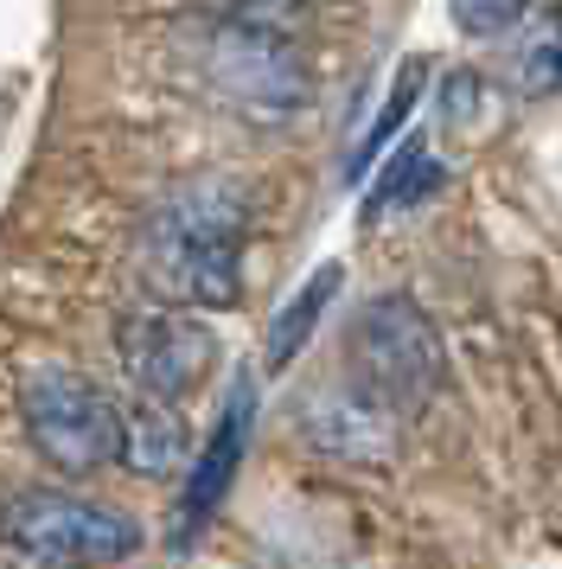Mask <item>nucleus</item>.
Segmentation results:
<instances>
[{"label":"nucleus","mask_w":562,"mask_h":569,"mask_svg":"<svg viewBox=\"0 0 562 569\" xmlns=\"http://www.w3.org/2000/svg\"><path fill=\"white\" fill-rule=\"evenodd\" d=\"M243 237L250 199L230 180H199L160 199L141 237V262L179 308H237L243 301Z\"/></svg>","instance_id":"f257e3e1"},{"label":"nucleus","mask_w":562,"mask_h":569,"mask_svg":"<svg viewBox=\"0 0 562 569\" xmlns=\"http://www.w3.org/2000/svg\"><path fill=\"white\" fill-rule=\"evenodd\" d=\"M0 543L39 569L128 563L141 550V518L71 487H13L0 499Z\"/></svg>","instance_id":"f03ea898"},{"label":"nucleus","mask_w":562,"mask_h":569,"mask_svg":"<svg viewBox=\"0 0 562 569\" xmlns=\"http://www.w3.org/2000/svg\"><path fill=\"white\" fill-rule=\"evenodd\" d=\"M20 422L26 441L39 448V461H51L64 480L102 473L122 448V403L83 378L77 365H39L20 385Z\"/></svg>","instance_id":"7ed1b4c3"},{"label":"nucleus","mask_w":562,"mask_h":569,"mask_svg":"<svg viewBox=\"0 0 562 569\" xmlns=\"http://www.w3.org/2000/svg\"><path fill=\"white\" fill-rule=\"evenodd\" d=\"M352 352H358V390L383 403V410H422L441 378H448V352L434 320L409 295H378L371 308L352 320Z\"/></svg>","instance_id":"20e7f679"},{"label":"nucleus","mask_w":562,"mask_h":569,"mask_svg":"<svg viewBox=\"0 0 562 569\" xmlns=\"http://www.w3.org/2000/svg\"><path fill=\"white\" fill-rule=\"evenodd\" d=\"M116 352H122L128 385L148 403H179V397H192L211 378L218 339H211L204 320H192L179 308H141L116 327Z\"/></svg>","instance_id":"39448f33"},{"label":"nucleus","mask_w":562,"mask_h":569,"mask_svg":"<svg viewBox=\"0 0 562 569\" xmlns=\"http://www.w3.org/2000/svg\"><path fill=\"white\" fill-rule=\"evenodd\" d=\"M243 436H250V378H237L224 397V416L204 441L192 467H185V487H179V518H173V538L185 543L199 525H211V512L224 506L230 480H237V461H243Z\"/></svg>","instance_id":"423d86ee"},{"label":"nucleus","mask_w":562,"mask_h":569,"mask_svg":"<svg viewBox=\"0 0 562 569\" xmlns=\"http://www.w3.org/2000/svg\"><path fill=\"white\" fill-rule=\"evenodd\" d=\"M218 78L255 116H281V109L301 103V64L288 58V46H281L275 32H255V27L237 32L230 39V58L218 64Z\"/></svg>","instance_id":"0eeeda50"},{"label":"nucleus","mask_w":562,"mask_h":569,"mask_svg":"<svg viewBox=\"0 0 562 569\" xmlns=\"http://www.w3.org/2000/svg\"><path fill=\"white\" fill-rule=\"evenodd\" d=\"M116 461L128 473H141V480H160V473L192 461V441H185V422H179L173 403H148V397L122 403V448H116Z\"/></svg>","instance_id":"6e6552de"},{"label":"nucleus","mask_w":562,"mask_h":569,"mask_svg":"<svg viewBox=\"0 0 562 569\" xmlns=\"http://www.w3.org/2000/svg\"><path fill=\"white\" fill-rule=\"evenodd\" d=\"M313 429V441L320 448H332L339 461H383L390 455V410L383 403H371L364 390L358 397H332V403H320V416L307 422Z\"/></svg>","instance_id":"1a4fd4ad"},{"label":"nucleus","mask_w":562,"mask_h":569,"mask_svg":"<svg viewBox=\"0 0 562 569\" xmlns=\"http://www.w3.org/2000/svg\"><path fill=\"white\" fill-rule=\"evenodd\" d=\"M339 282H345V269H339V262H320V269L275 308V320H269V371H288V365L301 359V346L313 339V327L327 320Z\"/></svg>","instance_id":"9d476101"},{"label":"nucleus","mask_w":562,"mask_h":569,"mask_svg":"<svg viewBox=\"0 0 562 569\" xmlns=\"http://www.w3.org/2000/svg\"><path fill=\"white\" fill-rule=\"evenodd\" d=\"M422 83H429V64H422V58H403V64H397V83H390V103L378 109V122H371V129H364V141H358V154H352V180L383 154V148H390V141H397V129H403L409 103L422 97Z\"/></svg>","instance_id":"9b49d317"},{"label":"nucleus","mask_w":562,"mask_h":569,"mask_svg":"<svg viewBox=\"0 0 562 569\" xmlns=\"http://www.w3.org/2000/svg\"><path fill=\"white\" fill-rule=\"evenodd\" d=\"M434 186H441V160L422 148V141H409L403 154L383 167V180L371 186V199H364V211L378 218V211H390V206H409V199H429Z\"/></svg>","instance_id":"f8f14e48"},{"label":"nucleus","mask_w":562,"mask_h":569,"mask_svg":"<svg viewBox=\"0 0 562 569\" xmlns=\"http://www.w3.org/2000/svg\"><path fill=\"white\" fill-rule=\"evenodd\" d=\"M518 83H524V97H556L562 90V7L531 27L524 52H518Z\"/></svg>","instance_id":"ddd939ff"},{"label":"nucleus","mask_w":562,"mask_h":569,"mask_svg":"<svg viewBox=\"0 0 562 569\" xmlns=\"http://www.w3.org/2000/svg\"><path fill=\"white\" fill-rule=\"evenodd\" d=\"M524 7L531 0H454V20L460 32H473V39H499L524 20Z\"/></svg>","instance_id":"4468645a"},{"label":"nucleus","mask_w":562,"mask_h":569,"mask_svg":"<svg viewBox=\"0 0 562 569\" xmlns=\"http://www.w3.org/2000/svg\"><path fill=\"white\" fill-rule=\"evenodd\" d=\"M32 569H39V563H32Z\"/></svg>","instance_id":"2eb2a0df"}]
</instances>
